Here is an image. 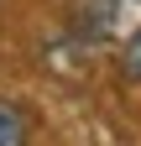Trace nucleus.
Returning <instances> with one entry per match:
<instances>
[{"mask_svg":"<svg viewBox=\"0 0 141 146\" xmlns=\"http://www.w3.org/2000/svg\"><path fill=\"white\" fill-rule=\"evenodd\" d=\"M0 146H26V115L16 104H0Z\"/></svg>","mask_w":141,"mask_h":146,"instance_id":"1","label":"nucleus"},{"mask_svg":"<svg viewBox=\"0 0 141 146\" xmlns=\"http://www.w3.org/2000/svg\"><path fill=\"white\" fill-rule=\"evenodd\" d=\"M126 73H136V78H141V26L131 31V42H126Z\"/></svg>","mask_w":141,"mask_h":146,"instance_id":"2","label":"nucleus"}]
</instances>
